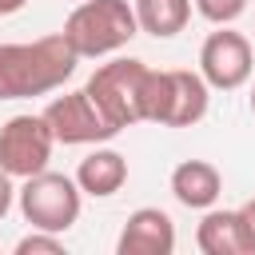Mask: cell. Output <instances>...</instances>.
Here are the masks:
<instances>
[{
	"mask_svg": "<svg viewBox=\"0 0 255 255\" xmlns=\"http://www.w3.org/2000/svg\"><path fill=\"white\" fill-rule=\"evenodd\" d=\"M80 56L56 36H40L32 44H0V100H32L64 88V80L76 72Z\"/></svg>",
	"mask_w": 255,
	"mask_h": 255,
	"instance_id": "6da1fadb",
	"label": "cell"
},
{
	"mask_svg": "<svg viewBox=\"0 0 255 255\" xmlns=\"http://www.w3.org/2000/svg\"><path fill=\"white\" fill-rule=\"evenodd\" d=\"M135 36H139V24H135V8L128 0H80L72 8V16L64 20V40L72 44V52L80 60L112 56Z\"/></svg>",
	"mask_w": 255,
	"mask_h": 255,
	"instance_id": "7a4b0ae2",
	"label": "cell"
},
{
	"mask_svg": "<svg viewBox=\"0 0 255 255\" xmlns=\"http://www.w3.org/2000/svg\"><path fill=\"white\" fill-rule=\"evenodd\" d=\"M147 76L151 68L135 56H120L108 60L92 72V80L84 84V92L92 96V104L108 116V124H116L120 131L131 124H143V96H147Z\"/></svg>",
	"mask_w": 255,
	"mask_h": 255,
	"instance_id": "3957f363",
	"label": "cell"
},
{
	"mask_svg": "<svg viewBox=\"0 0 255 255\" xmlns=\"http://www.w3.org/2000/svg\"><path fill=\"white\" fill-rule=\"evenodd\" d=\"M211 88L199 72L187 68H167L147 76V96H143V120L163 124V128H191L207 116Z\"/></svg>",
	"mask_w": 255,
	"mask_h": 255,
	"instance_id": "277c9868",
	"label": "cell"
},
{
	"mask_svg": "<svg viewBox=\"0 0 255 255\" xmlns=\"http://www.w3.org/2000/svg\"><path fill=\"white\" fill-rule=\"evenodd\" d=\"M16 195H20V215L36 231H56V235H64L68 227H76L80 207H84L80 183L72 175L48 171V167L36 171V175H28Z\"/></svg>",
	"mask_w": 255,
	"mask_h": 255,
	"instance_id": "5b68a950",
	"label": "cell"
},
{
	"mask_svg": "<svg viewBox=\"0 0 255 255\" xmlns=\"http://www.w3.org/2000/svg\"><path fill=\"white\" fill-rule=\"evenodd\" d=\"M52 147H56V135L44 116L24 112V116H12L0 124V167L12 179H28V175L44 171L52 159Z\"/></svg>",
	"mask_w": 255,
	"mask_h": 255,
	"instance_id": "8992f818",
	"label": "cell"
},
{
	"mask_svg": "<svg viewBox=\"0 0 255 255\" xmlns=\"http://www.w3.org/2000/svg\"><path fill=\"white\" fill-rule=\"evenodd\" d=\"M251 72H255L251 40L243 32H231L227 24H219V32H211L199 48V76L215 92H235L251 80Z\"/></svg>",
	"mask_w": 255,
	"mask_h": 255,
	"instance_id": "52a82bcc",
	"label": "cell"
},
{
	"mask_svg": "<svg viewBox=\"0 0 255 255\" xmlns=\"http://www.w3.org/2000/svg\"><path fill=\"white\" fill-rule=\"evenodd\" d=\"M56 135V143H104L112 135H120L116 124H108V116L92 104V96L80 88V92H64L56 96L44 112H40Z\"/></svg>",
	"mask_w": 255,
	"mask_h": 255,
	"instance_id": "ba28073f",
	"label": "cell"
},
{
	"mask_svg": "<svg viewBox=\"0 0 255 255\" xmlns=\"http://www.w3.org/2000/svg\"><path fill=\"white\" fill-rule=\"evenodd\" d=\"M120 255H171L175 251V223L159 207H135L116 243Z\"/></svg>",
	"mask_w": 255,
	"mask_h": 255,
	"instance_id": "9c48e42d",
	"label": "cell"
},
{
	"mask_svg": "<svg viewBox=\"0 0 255 255\" xmlns=\"http://www.w3.org/2000/svg\"><path fill=\"white\" fill-rule=\"evenodd\" d=\"M195 247L203 255H255L251 231L239 211H215L207 207L195 227Z\"/></svg>",
	"mask_w": 255,
	"mask_h": 255,
	"instance_id": "30bf717a",
	"label": "cell"
},
{
	"mask_svg": "<svg viewBox=\"0 0 255 255\" xmlns=\"http://www.w3.org/2000/svg\"><path fill=\"white\" fill-rule=\"evenodd\" d=\"M171 195H175V203H183L191 211H207L223 195V175L207 159H183L171 171Z\"/></svg>",
	"mask_w": 255,
	"mask_h": 255,
	"instance_id": "8fae6325",
	"label": "cell"
},
{
	"mask_svg": "<svg viewBox=\"0 0 255 255\" xmlns=\"http://www.w3.org/2000/svg\"><path fill=\"white\" fill-rule=\"evenodd\" d=\"M72 179L80 183L84 195L108 199V195H116V191L128 183V159H124L116 147H96V151H88V155L80 159V167H76Z\"/></svg>",
	"mask_w": 255,
	"mask_h": 255,
	"instance_id": "7c38bea8",
	"label": "cell"
},
{
	"mask_svg": "<svg viewBox=\"0 0 255 255\" xmlns=\"http://www.w3.org/2000/svg\"><path fill=\"white\" fill-rule=\"evenodd\" d=\"M135 24L139 32L155 36V40H171L187 28L191 20V0H135Z\"/></svg>",
	"mask_w": 255,
	"mask_h": 255,
	"instance_id": "4fadbf2b",
	"label": "cell"
},
{
	"mask_svg": "<svg viewBox=\"0 0 255 255\" xmlns=\"http://www.w3.org/2000/svg\"><path fill=\"white\" fill-rule=\"evenodd\" d=\"M195 12L211 24H235L243 12H247V0H191Z\"/></svg>",
	"mask_w": 255,
	"mask_h": 255,
	"instance_id": "5bb4252c",
	"label": "cell"
},
{
	"mask_svg": "<svg viewBox=\"0 0 255 255\" xmlns=\"http://www.w3.org/2000/svg\"><path fill=\"white\" fill-rule=\"evenodd\" d=\"M16 255H64V239L56 231H36L32 227V235H24L16 243Z\"/></svg>",
	"mask_w": 255,
	"mask_h": 255,
	"instance_id": "9a60e30c",
	"label": "cell"
},
{
	"mask_svg": "<svg viewBox=\"0 0 255 255\" xmlns=\"http://www.w3.org/2000/svg\"><path fill=\"white\" fill-rule=\"evenodd\" d=\"M12 195H16V191H12V175L0 167V219L12 211Z\"/></svg>",
	"mask_w": 255,
	"mask_h": 255,
	"instance_id": "2e32d148",
	"label": "cell"
},
{
	"mask_svg": "<svg viewBox=\"0 0 255 255\" xmlns=\"http://www.w3.org/2000/svg\"><path fill=\"white\" fill-rule=\"evenodd\" d=\"M239 215H243V223H247V231H251V243H255V199H247V203L239 207Z\"/></svg>",
	"mask_w": 255,
	"mask_h": 255,
	"instance_id": "e0dca14e",
	"label": "cell"
},
{
	"mask_svg": "<svg viewBox=\"0 0 255 255\" xmlns=\"http://www.w3.org/2000/svg\"><path fill=\"white\" fill-rule=\"evenodd\" d=\"M28 0H0V16H12V12H20Z\"/></svg>",
	"mask_w": 255,
	"mask_h": 255,
	"instance_id": "ac0fdd59",
	"label": "cell"
},
{
	"mask_svg": "<svg viewBox=\"0 0 255 255\" xmlns=\"http://www.w3.org/2000/svg\"><path fill=\"white\" fill-rule=\"evenodd\" d=\"M251 116H255V88H251Z\"/></svg>",
	"mask_w": 255,
	"mask_h": 255,
	"instance_id": "d6986e66",
	"label": "cell"
}]
</instances>
